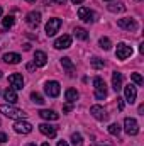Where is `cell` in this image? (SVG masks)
Returning a JSON list of instances; mask_svg holds the SVG:
<instances>
[{
	"label": "cell",
	"instance_id": "6da1fadb",
	"mask_svg": "<svg viewBox=\"0 0 144 146\" xmlns=\"http://www.w3.org/2000/svg\"><path fill=\"white\" fill-rule=\"evenodd\" d=\"M0 112H2L5 117L15 119V121H20V119H26V117H27V114H26L24 110L14 107L12 104H2V106H0Z\"/></svg>",
	"mask_w": 144,
	"mask_h": 146
},
{
	"label": "cell",
	"instance_id": "7a4b0ae2",
	"mask_svg": "<svg viewBox=\"0 0 144 146\" xmlns=\"http://www.w3.org/2000/svg\"><path fill=\"white\" fill-rule=\"evenodd\" d=\"M93 88H95V99L97 100H104L107 97V85H105L104 78L95 76L93 78Z\"/></svg>",
	"mask_w": 144,
	"mask_h": 146
},
{
	"label": "cell",
	"instance_id": "3957f363",
	"mask_svg": "<svg viewBox=\"0 0 144 146\" xmlns=\"http://www.w3.org/2000/svg\"><path fill=\"white\" fill-rule=\"evenodd\" d=\"M124 129L129 136H136L139 133V124L134 117H126L124 119Z\"/></svg>",
	"mask_w": 144,
	"mask_h": 146
},
{
	"label": "cell",
	"instance_id": "277c9868",
	"mask_svg": "<svg viewBox=\"0 0 144 146\" xmlns=\"http://www.w3.org/2000/svg\"><path fill=\"white\" fill-rule=\"evenodd\" d=\"M117 26H119L120 29H126V31H136V29H137V22H136V19H131V17L117 19Z\"/></svg>",
	"mask_w": 144,
	"mask_h": 146
},
{
	"label": "cell",
	"instance_id": "5b68a950",
	"mask_svg": "<svg viewBox=\"0 0 144 146\" xmlns=\"http://www.w3.org/2000/svg\"><path fill=\"white\" fill-rule=\"evenodd\" d=\"M44 92L49 95V97H58L59 95V92H61V87H59V83L56 82V80H51V82H46V85H44Z\"/></svg>",
	"mask_w": 144,
	"mask_h": 146
},
{
	"label": "cell",
	"instance_id": "8992f818",
	"mask_svg": "<svg viewBox=\"0 0 144 146\" xmlns=\"http://www.w3.org/2000/svg\"><path fill=\"white\" fill-rule=\"evenodd\" d=\"M59 27H61V19L53 17V19H49V21H48V24H46V34H48L49 37L54 36V34L59 31Z\"/></svg>",
	"mask_w": 144,
	"mask_h": 146
},
{
	"label": "cell",
	"instance_id": "52a82bcc",
	"mask_svg": "<svg viewBox=\"0 0 144 146\" xmlns=\"http://www.w3.org/2000/svg\"><path fill=\"white\" fill-rule=\"evenodd\" d=\"M132 48L131 46H127L126 42H120V44H117V51H115V54H117V58L119 60H127L129 56H132Z\"/></svg>",
	"mask_w": 144,
	"mask_h": 146
},
{
	"label": "cell",
	"instance_id": "ba28073f",
	"mask_svg": "<svg viewBox=\"0 0 144 146\" xmlns=\"http://www.w3.org/2000/svg\"><path fill=\"white\" fill-rule=\"evenodd\" d=\"M9 83H10V87H12L15 92L24 88V78H22L20 73H12V75L9 76Z\"/></svg>",
	"mask_w": 144,
	"mask_h": 146
},
{
	"label": "cell",
	"instance_id": "9c48e42d",
	"mask_svg": "<svg viewBox=\"0 0 144 146\" xmlns=\"http://www.w3.org/2000/svg\"><path fill=\"white\" fill-rule=\"evenodd\" d=\"M14 131L19 133V134H29L32 131V124L27 122V121H24V119H20V121H17L14 124Z\"/></svg>",
	"mask_w": 144,
	"mask_h": 146
},
{
	"label": "cell",
	"instance_id": "30bf717a",
	"mask_svg": "<svg viewBox=\"0 0 144 146\" xmlns=\"http://www.w3.org/2000/svg\"><path fill=\"white\" fill-rule=\"evenodd\" d=\"M124 97H126L124 100H127L129 104H134L136 99H137V90H136V87L131 85V83L126 85V87H124Z\"/></svg>",
	"mask_w": 144,
	"mask_h": 146
},
{
	"label": "cell",
	"instance_id": "8fae6325",
	"mask_svg": "<svg viewBox=\"0 0 144 146\" xmlns=\"http://www.w3.org/2000/svg\"><path fill=\"white\" fill-rule=\"evenodd\" d=\"M90 114H92L97 121H107L108 119L107 110L104 109L102 106H92V107H90Z\"/></svg>",
	"mask_w": 144,
	"mask_h": 146
},
{
	"label": "cell",
	"instance_id": "7c38bea8",
	"mask_svg": "<svg viewBox=\"0 0 144 146\" xmlns=\"http://www.w3.org/2000/svg\"><path fill=\"white\" fill-rule=\"evenodd\" d=\"M78 17L85 22H93L95 21V12L90 10L88 7H80L78 9Z\"/></svg>",
	"mask_w": 144,
	"mask_h": 146
},
{
	"label": "cell",
	"instance_id": "4fadbf2b",
	"mask_svg": "<svg viewBox=\"0 0 144 146\" xmlns=\"http://www.w3.org/2000/svg\"><path fill=\"white\" fill-rule=\"evenodd\" d=\"M26 22H27V26H29V27H37V26L41 24V14L36 12V10L29 12V14L26 15Z\"/></svg>",
	"mask_w": 144,
	"mask_h": 146
},
{
	"label": "cell",
	"instance_id": "5bb4252c",
	"mask_svg": "<svg viewBox=\"0 0 144 146\" xmlns=\"http://www.w3.org/2000/svg\"><path fill=\"white\" fill-rule=\"evenodd\" d=\"M70 46H71V36H68V34L58 37V39L54 41V48H56V49H68Z\"/></svg>",
	"mask_w": 144,
	"mask_h": 146
},
{
	"label": "cell",
	"instance_id": "9a60e30c",
	"mask_svg": "<svg viewBox=\"0 0 144 146\" xmlns=\"http://www.w3.org/2000/svg\"><path fill=\"white\" fill-rule=\"evenodd\" d=\"M39 131H41L44 136H48V138H54V136H56V126H53V124L42 122V124H39Z\"/></svg>",
	"mask_w": 144,
	"mask_h": 146
},
{
	"label": "cell",
	"instance_id": "2e32d148",
	"mask_svg": "<svg viewBox=\"0 0 144 146\" xmlns=\"http://www.w3.org/2000/svg\"><path fill=\"white\" fill-rule=\"evenodd\" d=\"M20 54H17V53H5L3 54V61L7 63V65H17V63H20Z\"/></svg>",
	"mask_w": 144,
	"mask_h": 146
},
{
	"label": "cell",
	"instance_id": "e0dca14e",
	"mask_svg": "<svg viewBox=\"0 0 144 146\" xmlns=\"http://www.w3.org/2000/svg\"><path fill=\"white\" fill-rule=\"evenodd\" d=\"M112 88L115 92H119L122 88V73H119V72L112 73Z\"/></svg>",
	"mask_w": 144,
	"mask_h": 146
},
{
	"label": "cell",
	"instance_id": "ac0fdd59",
	"mask_svg": "<svg viewBox=\"0 0 144 146\" xmlns=\"http://www.w3.org/2000/svg\"><path fill=\"white\" fill-rule=\"evenodd\" d=\"M36 66H44L46 63H48V56H46V53L44 51H36L34 53V61H32Z\"/></svg>",
	"mask_w": 144,
	"mask_h": 146
},
{
	"label": "cell",
	"instance_id": "d6986e66",
	"mask_svg": "<svg viewBox=\"0 0 144 146\" xmlns=\"http://www.w3.org/2000/svg\"><path fill=\"white\" fill-rule=\"evenodd\" d=\"M39 115L42 119H46V121H58V117H59V114H56L54 110H49V109L39 110Z\"/></svg>",
	"mask_w": 144,
	"mask_h": 146
},
{
	"label": "cell",
	"instance_id": "ffe728a7",
	"mask_svg": "<svg viewBox=\"0 0 144 146\" xmlns=\"http://www.w3.org/2000/svg\"><path fill=\"white\" fill-rule=\"evenodd\" d=\"M3 97H5V100H7L9 104H15V102L19 100V97H17V92H15L14 88H7V90L3 92Z\"/></svg>",
	"mask_w": 144,
	"mask_h": 146
},
{
	"label": "cell",
	"instance_id": "44dd1931",
	"mask_svg": "<svg viewBox=\"0 0 144 146\" xmlns=\"http://www.w3.org/2000/svg\"><path fill=\"white\" fill-rule=\"evenodd\" d=\"M65 97H66V100H68L70 104H73V102H76V100H78L80 94H78L75 88H68V90L65 92Z\"/></svg>",
	"mask_w": 144,
	"mask_h": 146
},
{
	"label": "cell",
	"instance_id": "7402d4cb",
	"mask_svg": "<svg viewBox=\"0 0 144 146\" xmlns=\"http://www.w3.org/2000/svg\"><path fill=\"white\" fill-rule=\"evenodd\" d=\"M61 65L68 70V73L70 75H73V70H75V65H73V61L68 58V56H65V58H61Z\"/></svg>",
	"mask_w": 144,
	"mask_h": 146
},
{
	"label": "cell",
	"instance_id": "603a6c76",
	"mask_svg": "<svg viewBox=\"0 0 144 146\" xmlns=\"http://www.w3.org/2000/svg\"><path fill=\"white\" fill-rule=\"evenodd\" d=\"M75 36L78 37V39H81V41H87L88 39V33L85 31V29H81V27H75Z\"/></svg>",
	"mask_w": 144,
	"mask_h": 146
},
{
	"label": "cell",
	"instance_id": "cb8c5ba5",
	"mask_svg": "<svg viewBox=\"0 0 144 146\" xmlns=\"http://www.w3.org/2000/svg\"><path fill=\"white\" fill-rule=\"evenodd\" d=\"M90 63H92V66H93L95 70H100V68H104V65H105V63H104V60H100V58H97V56H95V58H92V60H90Z\"/></svg>",
	"mask_w": 144,
	"mask_h": 146
},
{
	"label": "cell",
	"instance_id": "d4e9b609",
	"mask_svg": "<svg viewBox=\"0 0 144 146\" xmlns=\"http://www.w3.org/2000/svg\"><path fill=\"white\" fill-rule=\"evenodd\" d=\"M98 44H100V48H102V49H105V51H108V49L112 48V42H110V39H108V37H100Z\"/></svg>",
	"mask_w": 144,
	"mask_h": 146
},
{
	"label": "cell",
	"instance_id": "484cf974",
	"mask_svg": "<svg viewBox=\"0 0 144 146\" xmlns=\"http://www.w3.org/2000/svg\"><path fill=\"white\" fill-rule=\"evenodd\" d=\"M108 10L110 12H124L126 10V5H122V3H110L108 5Z\"/></svg>",
	"mask_w": 144,
	"mask_h": 146
},
{
	"label": "cell",
	"instance_id": "4316f807",
	"mask_svg": "<svg viewBox=\"0 0 144 146\" xmlns=\"http://www.w3.org/2000/svg\"><path fill=\"white\" fill-rule=\"evenodd\" d=\"M108 133H110L112 136H119V134H120V126H119L117 122L110 124V126H108Z\"/></svg>",
	"mask_w": 144,
	"mask_h": 146
},
{
	"label": "cell",
	"instance_id": "83f0119b",
	"mask_svg": "<svg viewBox=\"0 0 144 146\" xmlns=\"http://www.w3.org/2000/svg\"><path fill=\"white\" fill-rule=\"evenodd\" d=\"M71 143L75 146H81L83 138H81V134H80V133H73V134H71Z\"/></svg>",
	"mask_w": 144,
	"mask_h": 146
},
{
	"label": "cell",
	"instance_id": "f1b7e54d",
	"mask_svg": "<svg viewBox=\"0 0 144 146\" xmlns=\"http://www.w3.org/2000/svg\"><path fill=\"white\" fill-rule=\"evenodd\" d=\"M2 26H3V29H10V27L14 26V17H12V15H7V17H3V22H2Z\"/></svg>",
	"mask_w": 144,
	"mask_h": 146
},
{
	"label": "cell",
	"instance_id": "f546056e",
	"mask_svg": "<svg viewBox=\"0 0 144 146\" xmlns=\"http://www.w3.org/2000/svg\"><path fill=\"white\" fill-rule=\"evenodd\" d=\"M31 99H32L34 104H39V106L44 104V97H42L41 94H37V92H32V94H31Z\"/></svg>",
	"mask_w": 144,
	"mask_h": 146
},
{
	"label": "cell",
	"instance_id": "4dcf8cb0",
	"mask_svg": "<svg viewBox=\"0 0 144 146\" xmlns=\"http://www.w3.org/2000/svg\"><path fill=\"white\" fill-rule=\"evenodd\" d=\"M131 80H132L136 85H143V83H144V80H143V76H141V73H131Z\"/></svg>",
	"mask_w": 144,
	"mask_h": 146
},
{
	"label": "cell",
	"instance_id": "1f68e13d",
	"mask_svg": "<svg viewBox=\"0 0 144 146\" xmlns=\"http://www.w3.org/2000/svg\"><path fill=\"white\" fill-rule=\"evenodd\" d=\"M117 107H119V110L124 109V99H117Z\"/></svg>",
	"mask_w": 144,
	"mask_h": 146
},
{
	"label": "cell",
	"instance_id": "d6a6232c",
	"mask_svg": "<svg viewBox=\"0 0 144 146\" xmlns=\"http://www.w3.org/2000/svg\"><path fill=\"white\" fill-rule=\"evenodd\" d=\"M73 109V106L71 104H70V102H68V104H66V106H65V107H63V112H70V110Z\"/></svg>",
	"mask_w": 144,
	"mask_h": 146
},
{
	"label": "cell",
	"instance_id": "836d02e7",
	"mask_svg": "<svg viewBox=\"0 0 144 146\" xmlns=\"http://www.w3.org/2000/svg\"><path fill=\"white\" fill-rule=\"evenodd\" d=\"M7 141V134L5 133H0V143H5Z\"/></svg>",
	"mask_w": 144,
	"mask_h": 146
},
{
	"label": "cell",
	"instance_id": "e575fe53",
	"mask_svg": "<svg viewBox=\"0 0 144 146\" xmlns=\"http://www.w3.org/2000/svg\"><path fill=\"white\" fill-rule=\"evenodd\" d=\"M34 68H37L34 63H29V65H27V70H34Z\"/></svg>",
	"mask_w": 144,
	"mask_h": 146
},
{
	"label": "cell",
	"instance_id": "d590c367",
	"mask_svg": "<svg viewBox=\"0 0 144 146\" xmlns=\"http://www.w3.org/2000/svg\"><path fill=\"white\" fill-rule=\"evenodd\" d=\"M58 146H68V141H58Z\"/></svg>",
	"mask_w": 144,
	"mask_h": 146
},
{
	"label": "cell",
	"instance_id": "8d00e7d4",
	"mask_svg": "<svg viewBox=\"0 0 144 146\" xmlns=\"http://www.w3.org/2000/svg\"><path fill=\"white\" fill-rule=\"evenodd\" d=\"M54 2H56V3H58V5H63V3H65V2H66V0H54Z\"/></svg>",
	"mask_w": 144,
	"mask_h": 146
},
{
	"label": "cell",
	"instance_id": "74e56055",
	"mask_svg": "<svg viewBox=\"0 0 144 146\" xmlns=\"http://www.w3.org/2000/svg\"><path fill=\"white\" fill-rule=\"evenodd\" d=\"M73 3H81V2H85V0H71Z\"/></svg>",
	"mask_w": 144,
	"mask_h": 146
},
{
	"label": "cell",
	"instance_id": "f35d334b",
	"mask_svg": "<svg viewBox=\"0 0 144 146\" xmlns=\"http://www.w3.org/2000/svg\"><path fill=\"white\" fill-rule=\"evenodd\" d=\"M26 2H29V3H34V2H36V0H26Z\"/></svg>",
	"mask_w": 144,
	"mask_h": 146
},
{
	"label": "cell",
	"instance_id": "ab89813d",
	"mask_svg": "<svg viewBox=\"0 0 144 146\" xmlns=\"http://www.w3.org/2000/svg\"><path fill=\"white\" fill-rule=\"evenodd\" d=\"M42 146H49V143H42Z\"/></svg>",
	"mask_w": 144,
	"mask_h": 146
},
{
	"label": "cell",
	"instance_id": "60d3db41",
	"mask_svg": "<svg viewBox=\"0 0 144 146\" xmlns=\"http://www.w3.org/2000/svg\"><path fill=\"white\" fill-rule=\"evenodd\" d=\"M27 146H36V145H32V143H31V145H27Z\"/></svg>",
	"mask_w": 144,
	"mask_h": 146
},
{
	"label": "cell",
	"instance_id": "b9f144b4",
	"mask_svg": "<svg viewBox=\"0 0 144 146\" xmlns=\"http://www.w3.org/2000/svg\"><path fill=\"white\" fill-rule=\"evenodd\" d=\"M0 15H2V7H0Z\"/></svg>",
	"mask_w": 144,
	"mask_h": 146
},
{
	"label": "cell",
	"instance_id": "7bdbcfd3",
	"mask_svg": "<svg viewBox=\"0 0 144 146\" xmlns=\"http://www.w3.org/2000/svg\"><path fill=\"white\" fill-rule=\"evenodd\" d=\"M105 2H112V0H105Z\"/></svg>",
	"mask_w": 144,
	"mask_h": 146
},
{
	"label": "cell",
	"instance_id": "ee69618b",
	"mask_svg": "<svg viewBox=\"0 0 144 146\" xmlns=\"http://www.w3.org/2000/svg\"><path fill=\"white\" fill-rule=\"evenodd\" d=\"M0 76H2V72H0Z\"/></svg>",
	"mask_w": 144,
	"mask_h": 146
}]
</instances>
